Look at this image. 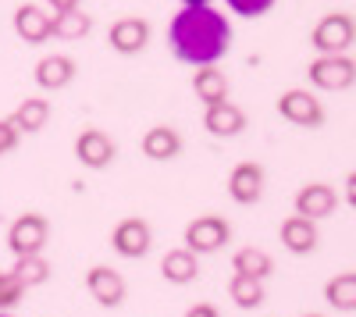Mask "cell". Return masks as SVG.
<instances>
[{"label":"cell","mask_w":356,"mask_h":317,"mask_svg":"<svg viewBox=\"0 0 356 317\" xmlns=\"http://www.w3.org/2000/svg\"><path fill=\"white\" fill-rule=\"evenodd\" d=\"M18 132H40L50 122V100L47 97H29L15 107V114L8 118Z\"/></svg>","instance_id":"cell-22"},{"label":"cell","mask_w":356,"mask_h":317,"mask_svg":"<svg viewBox=\"0 0 356 317\" xmlns=\"http://www.w3.org/2000/svg\"><path fill=\"white\" fill-rule=\"evenodd\" d=\"M264 182H267V175H264V168L257 161H239L228 171V196L239 207H253L264 196Z\"/></svg>","instance_id":"cell-10"},{"label":"cell","mask_w":356,"mask_h":317,"mask_svg":"<svg viewBox=\"0 0 356 317\" xmlns=\"http://www.w3.org/2000/svg\"><path fill=\"white\" fill-rule=\"evenodd\" d=\"M168 47L175 61L189 68L218 65L232 50V22L218 8H182L168 25Z\"/></svg>","instance_id":"cell-1"},{"label":"cell","mask_w":356,"mask_h":317,"mask_svg":"<svg viewBox=\"0 0 356 317\" xmlns=\"http://www.w3.org/2000/svg\"><path fill=\"white\" fill-rule=\"evenodd\" d=\"M346 204L356 207V171H349V175H346Z\"/></svg>","instance_id":"cell-30"},{"label":"cell","mask_w":356,"mask_h":317,"mask_svg":"<svg viewBox=\"0 0 356 317\" xmlns=\"http://www.w3.org/2000/svg\"><path fill=\"white\" fill-rule=\"evenodd\" d=\"M296 214L310 218V221H324L339 211V193L328 182H307L300 193H296Z\"/></svg>","instance_id":"cell-12"},{"label":"cell","mask_w":356,"mask_h":317,"mask_svg":"<svg viewBox=\"0 0 356 317\" xmlns=\"http://www.w3.org/2000/svg\"><path fill=\"white\" fill-rule=\"evenodd\" d=\"M307 79L314 90H324V93H342L356 82V61L349 54H317L310 68H307Z\"/></svg>","instance_id":"cell-2"},{"label":"cell","mask_w":356,"mask_h":317,"mask_svg":"<svg viewBox=\"0 0 356 317\" xmlns=\"http://www.w3.org/2000/svg\"><path fill=\"white\" fill-rule=\"evenodd\" d=\"M203 129L218 139H232L246 129V114H243V107H235L228 100L211 104V107H203Z\"/></svg>","instance_id":"cell-14"},{"label":"cell","mask_w":356,"mask_h":317,"mask_svg":"<svg viewBox=\"0 0 356 317\" xmlns=\"http://www.w3.org/2000/svg\"><path fill=\"white\" fill-rule=\"evenodd\" d=\"M154 246V228L146 225V218H122L111 232V250L125 261H143Z\"/></svg>","instance_id":"cell-6"},{"label":"cell","mask_w":356,"mask_h":317,"mask_svg":"<svg viewBox=\"0 0 356 317\" xmlns=\"http://www.w3.org/2000/svg\"><path fill=\"white\" fill-rule=\"evenodd\" d=\"M75 61L68 54H47L43 61L36 65V72H33V79H36V86L43 93H57V90H65V86H72V79H75Z\"/></svg>","instance_id":"cell-13"},{"label":"cell","mask_w":356,"mask_h":317,"mask_svg":"<svg viewBox=\"0 0 356 317\" xmlns=\"http://www.w3.org/2000/svg\"><path fill=\"white\" fill-rule=\"evenodd\" d=\"M178 4H182V8H207L211 0H178Z\"/></svg>","instance_id":"cell-31"},{"label":"cell","mask_w":356,"mask_h":317,"mask_svg":"<svg viewBox=\"0 0 356 317\" xmlns=\"http://www.w3.org/2000/svg\"><path fill=\"white\" fill-rule=\"evenodd\" d=\"M232 271L264 282V278L275 275V261H271V253H264L260 246H243V250L232 253Z\"/></svg>","instance_id":"cell-20"},{"label":"cell","mask_w":356,"mask_h":317,"mask_svg":"<svg viewBox=\"0 0 356 317\" xmlns=\"http://www.w3.org/2000/svg\"><path fill=\"white\" fill-rule=\"evenodd\" d=\"M11 22H15L18 40L29 43V47H40V43L50 40V15L40 4H18Z\"/></svg>","instance_id":"cell-15"},{"label":"cell","mask_w":356,"mask_h":317,"mask_svg":"<svg viewBox=\"0 0 356 317\" xmlns=\"http://www.w3.org/2000/svg\"><path fill=\"white\" fill-rule=\"evenodd\" d=\"M278 236H282V246H285L289 253L307 257V253H314V250H317V221L292 214V218H285V221H282Z\"/></svg>","instance_id":"cell-17"},{"label":"cell","mask_w":356,"mask_h":317,"mask_svg":"<svg viewBox=\"0 0 356 317\" xmlns=\"http://www.w3.org/2000/svg\"><path fill=\"white\" fill-rule=\"evenodd\" d=\"M25 289H33V285H43L50 278V264H47V257L36 253V257H15V271H11Z\"/></svg>","instance_id":"cell-25"},{"label":"cell","mask_w":356,"mask_h":317,"mask_svg":"<svg viewBox=\"0 0 356 317\" xmlns=\"http://www.w3.org/2000/svg\"><path fill=\"white\" fill-rule=\"evenodd\" d=\"M107 43L114 54L122 57H136L150 47V22L139 18V15H125V18H114L107 29Z\"/></svg>","instance_id":"cell-8"},{"label":"cell","mask_w":356,"mask_h":317,"mask_svg":"<svg viewBox=\"0 0 356 317\" xmlns=\"http://www.w3.org/2000/svg\"><path fill=\"white\" fill-rule=\"evenodd\" d=\"M324 300L342 314H353L356 310V271H342L324 282Z\"/></svg>","instance_id":"cell-23"},{"label":"cell","mask_w":356,"mask_h":317,"mask_svg":"<svg viewBox=\"0 0 356 317\" xmlns=\"http://www.w3.org/2000/svg\"><path fill=\"white\" fill-rule=\"evenodd\" d=\"M89 33H93V18H89L82 8L75 11H61V15H50V40H86Z\"/></svg>","instance_id":"cell-21"},{"label":"cell","mask_w":356,"mask_h":317,"mask_svg":"<svg viewBox=\"0 0 356 317\" xmlns=\"http://www.w3.org/2000/svg\"><path fill=\"white\" fill-rule=\"evenodd\" d=\"M0 317H11V314H0Z\"/></svg>","instance_id":"cell-33"},{"label":"cell","mask_w":356,"mask_h":317,"mask_svg":"<svg viewBox=\"0 0 356 317\" xmlns=\"http://www.w3.org/2000/svg\"><path fill=\"white\" fill-rule=\"evenodd\" d=\"M228 239H232V225L221 214H200L186 225V250H193L196 257L225 250Z\"/></svg>","instance_id":"cell-5"},{"label":"cell","mask_w":356,"mask_h":317,"mask_svg":"<svg viewBox=\"0 0 356 317\" xmlns=\"http://www.w3.org/2000/svg\"><path fill=\"white\" fill-rule=\"evenodd\" d=\"M47 239H50V221L43 214H36V211H25L8 228V250L15 257H36V253H43Z\"/></svg>","instance_id":"cell-4"},{"label":"cell","mask_w":356,"mask_h":317,"mask_svg":"<svg viewBox=\"0 0 356 317\" xmlns=\"http://www.w3.org/2000/svg\"><path fill=\"white\" fill-rule=\"evenodd\" d=\"M228 296L239 310H257L264 303V282L257 278H246V275H232L228 282Z\"/></svg>","instance_id":"cell-24"},{"label":"cell","mask_w":356,"mask_h":317,"mask_svg":"<svg viewBox=\"0 0 356 317\" xmlns=\"http://www.w3.org/2000/svg\"><path fill=\"white\" fill-rule=\"evenodd\" d=\"M182 317H221V310H218L214 303H193Z\"/></svg>","instance_id":"cell-29"},{"label":"cell","mask_w":356,"mask_h":317,"mask_svg":"<svg viewBox=\"0 0 356 317\" xmlns=\"http://www.w3.org/2000/svg\"><path fill=\"white\" fill-rule=\"evenodd\" d=\"M275 107L289 125H300V129H321L324 125V104L317 100V93L300 90V86H296V90H285Z\"/></svg>","instance_id":"cell-7"},{"label":"cell","mask_w":356,"mask_h":317,"mask_svg":"<svg viewBox=\"0 0 356 317\" xmlns=\"http://www.w3.org/2000/svg\"><path fill=\"white\" fill-rule=\"evenodd\" d=\"M161 275L171 285H189L200 275V257L193 250H186V246H175V250H168L161 257Z\"/></svg>","instance_id":"cell-18"},{"label":"cell","mask_w":356,"mask_h":317,"mask_svg":"<svg viewBox=\"0 0 356 317\" xmlns=\"http://www.w3.org/2000/svg\"><path fill=\"white\" fill-rule=\"evenodd\" d=\"M86 293L93 296L100 307L114 310V307H122V303H125L129 285H125V278L118 275L114 268H107V264H93V268L86 271Z\"/></svg>","instance_id":"cell-9"},{"label":"cell","mask_w":356,"mask_h":317,"mask_svg":"<svg viewBox=\"0 0 356 317\" xmlns=\"http://www.w3.org/2000/svg\"><path fill=\"white\" fill-rule=\"evenodd\" d=\"M139 150H143L146 161L168 164V161H175L178 154H182V136H178V129H171V125H154L150 132H143Z\"/></svg>","instance_id":"cell-16"},{"label":"cell","mask_w":356,"mask_h":317,"mask_svg":"<svg viewBox=\"0 0 356 317\" xmlns=\"http://www.w3.org/2000/svg\"><path fill=\"white\" fill-rule=\"evenodd\" d=\"M75 157L86 171H104L118 157V143L100 129H82L75 139Z\"/></svg>","instance_id":"cell-11"},{"label":"cell","mask_w":356,"mask_h":317,"mask_svg":"<svg viewBox=\"0 0 356 317\" xmlns=\"http://www.w3.org/2000/svg\"><path fill=\"white\" fill-rule=\"evenodd\" d=\"M228 4V11L232 15H239V18H260V15H267L278 0H225Z\"/></svg>","instance_id":"cell-27"},{"label":"cell","mask_w":356,"mask_h":317,"mask_svg":"<svg viewBox=\"0 0 356 317\" xmlns=\"http://www.w3.org/2000/svg\"><path fill=\"white\" fill-rule=\"evenodd\" d=\"M22 296H25V285H22L11 271H0V314L15 310V307L22 303Z\"/></svg>","instance_id":"cell-26"},{"label":"cell","mask_w":356,"mask_h":317,"mask_svg":"<svg viewBox=\"0 0 356 317\" xmlns=\"http://www.w3.org/2000/svg\"><path fill=\"white\" fill-rule=\"evenodd\" d=\"M310 43L317 54H349L356 43V22L349 11H332L310 29Z\"/></svg>","instance_id":"cell-3"},{"label":"cell","mask_w":356,"mask_h":317,"mask_svg":"<svg viewBox=\"0 0 356 317\" xmlns=\"http://www.w3.org/2000/svg\"><path fill=\"white\" fill-rule=\"evenodd\" d=\"M303 317H324V314H303Z\"/></svg>","instance_id":"cell-32"},{"label":"cell","mask_w":356,"mask_h":317,"mask_svg":"<svg viewBox=\"0 0 356 317\" xmlns=\"http://www.w3.org/2000/svg\"><path fill=\"white\" fill-rule=\"evenodd\" d=\"M18 143H22V132H18L8 118H0V157L11 154V150H18Z\"/></svg>","instance_id":"cell-28"},{"label":"cell","mask_w":356,"mask_h":317,"mask_svg":"<svg viewBox=\"0 0 356 317\" xmlns=\"http://www.w3.org/2000/svg\"><path fill=\"white\" fill-rule=\"evenodd\" d=\"M193 93H196V100H200L203 107L228 100V75H225L218 65L196 68V75H193Z\"/></svg>","instance_id":"cell-19"}]
</instances>
